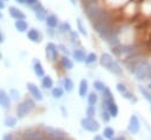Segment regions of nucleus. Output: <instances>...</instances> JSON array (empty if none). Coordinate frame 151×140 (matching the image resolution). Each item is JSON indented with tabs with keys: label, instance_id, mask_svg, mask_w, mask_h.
I'll return each instance as SVG.
<instances>
[{
	"label": "nucleus",
	"instance_id": "obj_6",
	"mask_svg": "<svg viewBox=\"0 0 151 140\" xmlns=\"http://www.w3.org/2000/svg\"><path fill=\"white\" fill-rule=\"evenodd\" d=\"M80 126L84 131L90 132V133H97L100 129V124L99 121H97L94 118H83L80 120Z\"/></svg>",
	"mask_w": 151,
	"mask_h": 140
},
{
	"label": "nucleus",
	"instance_id": "obj_8",
	"mask_svg": "<svg viewBox=\"0 0 151 140\" xmlns=\"http://www.w3.org/2000/svg\"><path fill=\"white\" fill-rule=\"evenodd\" d=\"M116 88H117L118 93H119V94H120V95H122L124 99L129 100L130 102H136V101H137L136 95H134V94H133L131 91H129V88L126 87V85H125V84L119 82V84H117Z\"/></svg>",
	"mask_w": 151,
	"mask_h": 140
},
{
	"label": "nucleus",
	"instance_id": "obj_23",
	"mask_svg": "<svg viewBox=\"0 0 151 140\" xmlns=\"http://www.w3.org/2000/svg\"><path fill=\"white\" fill-rule=\"evenodd\" d=\"M53 79L50 75H44L41 79V86L45 89H52L53 88Z\"/></svg>",
	"mask_w": 151,
	"mask_h": 140
},
{
	"label": "nucleus",
	"instance_id": "obj_47",
	"mask_svg": "<svg viewBox=\"0 0 151 140\" xmlns=\"http://www.w3.org/2000/svg\"><path fill=\"white\" fill-rule=\"evenodd\" d=\"M17 2H19V4H25V0H15Z\"/></svg>",
	"mask_w": 151,
	"mask_h": 140
},
{
	"label": "nucleus",
	"instance_id": "obj_48",
	"mask_svg": "<svg viewBox=\"0 0 151 140\" xmlns=\"http://www.w3.org/2000/svg\"><path fill=\"white\" fill-rule=\"evenodd\" d=\"M2 16H4V15H2V13H1V12H0V20H1V19H2Z\"/></svg>",
	"mask_w": 151,
	"mask_h": 140
},
{
	"label": "nucleus",
	"instance_id": "obj_33",
	"mask_svg": "<svg viewBox=\"0 0 151 140\" xmlns=\"http://www.w3.org/2000/svg\"><path fill=\"white\" fill-rule=\"evenodd\" d=\"M72 29H71V25L68 22H63L60 26H59V32L60 33H70Z\"/></svg>",
	"mask_w": 151,
	"mask_h": 140
},
{
	"label": "nucleus",
	"instance_id": "obj_49",
	"mask_svg": "<svg viewBox=\"0 0 151 140\" xmlns=\"http://www.w3.org/2000/svg\"><path fill=\"white\" fill-rule=\"evenodd\" d=\"M0 60H1V53H0Z\"/></svg>",
	"mask_w": 151,
	"mask_h": 140
},
{
	"label": "nucleus",
	"instance_id": "obj_3",
	"mask_svg": "<svg viewBox=\"0 0 151 140\" xmlns=\"http://www.w3.org/2000/svg\"><path fill=\"white\" fill-rule=\"evenodd\" d=\"M42 129V133L50 139V140H70L71 138L68 134L63 131L61 128H55L51 126H40Z\"/></svg>",
	"mask_w": 151,
	"mask_h": 140
},
{
	"label": "nucleus",
	"instance_id": "obj_27",
	"mask_svg": "<svg viewBox=\"0 0 151 140\" xmlns=\"http://www.w3.org/2000/svg\"><path fill=\"white\" fill-rule=\"evenodd\" d=\"M98 102V94L96 92H90L87 94V104L88 106H96Z\"/></svg>",
	"mask_w": 151,
	"mask_h": 140
},
{
	"label": "nucleus",
	"instance_id": "obj_43",
	"mask_svg": "<svg viewBox=\"0 0 151 140\" xmlns=\"http://www.w3.org/2000/svg\"><path fill=\"white\" fill-rule=\"evenodd\" d=\"M4 8H5V2H4V0H0V11Z\"/></svg>",
	"mask_w": 151,
	"mask_h": 140
},
{
	"label": "nucleus",
	"instance_id": "obj_22",
	"mask_svg": "<svg viewBox=\"0 0 151 140\" xmlns=\"http://www.w3.org/2000/svg\"><path fill=\"white\" fill-rule=\"evenodd\" d=\"M60 65L64 69H72L73 68V61L67 56V55H63L60 59Z\"/></svg>",
	"mask_w": 151,
	"mask_h": 140
},
{
	"label": "nucleus",
	"instance_id": "obj_41",
	"mask_svg": "<svg viewBox=\"0 0 151 140\" xmlns=\"http://www.w3.org/2000/svg\"><path fill=\"white\" fill-rule=\"evenodd\" d=\"M92 140H106V139H105L101 134H96V135H93Z\"/></svg>",
	"mask_w": 151,
	"mask_h": 140
},
{
	"label": "nucleus",
	"instance_id": "obj_7",
	"mask_svg": "<svg viewBox=\"0 0 151 140\" xmlns=\"http://www.w3.org/2000/svg\"><path fill=\"white\" fill-rule=\"evenodd\" d=\"M126 131L131 135H136V134L139 133V131H140V121H139V118L136 114H132L130 116L129 122H127Z\"/></svg>",
	"mask_w": 151,
	"mask_h": 140
},
{
	"label": "nucleus",
	"instance_id": "obj_26",
	"mask_svg": "<svg viewBox=\"0 0 151 140\" xmlns=\"http://www.w3.org/2000/svg\"><path fill=\"white\" fill-rule=\"evenodd\" d=\"M17 122H18V118H17V116H13V115H7V116L5 118V120H4V125H5L6 127H8V128L15 127Z\"/></svg>",
	"mask_w": 151,
	"mask_h": 140
},
{
	"label": "nucleus",
	"instance_id": "obj_19",
	"mask_svg": "<svg viewBox=\"0 0 151 140\" xmlns=\"http://www.w3.org/2000/svg\"><path fill=\"white\" fill-rule=\"evenodd\" d=\"M14 26H15V29H17L18 32H20V33H22V32H26V31L28 29V24H27V21H26L25 19L15 20V22H14Z\"/></svg>",
	"mask_w": 151,
	"mask_h": 140
},
{
	"label": "nucleus",
	"instance_id": "obj_11",
	"mask_svg": "<svg viewBox=\"0 0 151 140\" xmlns=\"http://www.w3.org/2000/svg\"><path fill=\"white\" fill-rule=\"evenodd\" d=\"M101 107L106 108L109 114L111 115V118H117L118 116V113H119V108H118V105L116 102V100H112L110 102H106V104H103L101 102Z\"/></svg>",
	"mask_w": 151,
	"mask_h": 140
},
{
	"label": "nucleus",
	"instance_id": "obj_2",
	"mask_svg": "<svg viewBox=\"0 0 151 140\" xmlns=\"http://www.w3.org/2000/svg\"><path fill=\"white\" fill-rule=\"evenodd\" d=\"M34 108H35V101L32 98H26L17 105L15 115L18 119H22L26 115H28Z\"/></svg>",
	"mask_w": 151,
	"mask_h": 140
},
{
	"label": "nucleus",
	"instance_id": "obj_50",
	"mask_svg": "<svg viewBox=\"0 0 151 140\" xmlns=\"http://www.w3.org/2000/svg\"><path fill=\"white\" fill-rule=\"evenodd\" d=\"M4 1H7V0H4Z\"/></svg>",
	"mask_w": 151,
	"mask_h": 140
},
{
	"label": "nucleus",
	"instance_id": "obj_42",
	"mask_svg": "<svg viewBox=\"0 0 151 140\" xmlns=\"http://www.w3.org/2000/svg\"><path fill=\"white\" fill-rule=\"evenodd\" d=\"M61 112H63L64 116H67V111H65V107L64 106H61Z\"/></svg>",
	"mask_w": 151,
	"mask_h": 140
},
{
	"label": "nucleus",
	"instance_id": "obj_40",
	"mask_svg": "<svg viewBox=\"0 0 151 140\" xmlns=\"http://www.w3.org/2000/svg\"><path fill=\"white\" fill-rule=\"evenodd\" d=\"M111 140H127V138L125 136V135H123V134H120V135H116L113 139H111Z\"/></svg>",
	"mask_w": 151,
	"mask_h": 140
},
{
	"label": "nucleus",
	"instance_id": "obj_32",
	"mask_svg": "<svg viewBox=\"0 0 151 140\" xmlns=\"http://www.w3.org/2000/svg\"><path fill=\"white\" fill-rule=\"evenodd\" d=\"M85 113H86V118H92V119H93V118L96 116V113H97L96 106H87Z\"/></svg>",
	"mask_w": 151,
	"mask_h": 140
},
{
	"label": "nucleus",
	"instance_id": "obj_39",
	"mask_svg": "<svg viewBox=\"0 0 151 140\" xmlns=\"http://www.w3.org/2000/svg\"><path fill=\"white\" fill-rule=\"evenodd\" d=\"M38 1H39V0H25V4L28 5V6H31V7H33Z\"/></svg>",
	"mask_w": 151,
	"mask_h": 140
},
{
	"label": "nucleus",
	"instance_id": "obj_35",
	"mask_svg": "<svg viewBox=\"0 0 151 140\" xmlns=\"http://www.w3.org/2000/svg\"><path fill=\"white\" fill-rule=\"evenodd\" d=\"M70 38H71V41H72L73 44H79V36H78L77 32L71 31V32H70Z\"/></svg>",
	"mask_w": 151,
	"mask_h": 140
},
{
	"label": "nucleus",
	"instance_id": "obj_46",
	"mask_svg": "<svg viewBox=\"0 0 151 140\" xmlns=\"http://www.w3.org/2000/svg\"><path fill=\"white\" fill-rule=\"evenodd\" d=\"M146 88H147L149 91H151V80H150V82L147 84V87H146Z\"/></svg>",
	"mask_w": 151,
	"mask_h": 140
},
{
	"label": "nucleus",
	"instance_id": "obj_9",
	"mask_svg": "<svg viewBox=\"0 0 151 140\" xmlns=\"http://www.w3.org/2000/svg\"><path fill=\"white\" fill-rule=\"evenodd\" d=\"M26 88H27L28 93L31 94V96H32V99H33L34 101H39V102H40V101L44 100V95H42L40 88H39L35 84H33V82H27V84H26Z\"/></svg>",
	"mask_w": 151,
	"mask_h": 140
},
{
	"label": "nucleus",
	"instance_id": "obj_20",
	"mask_svg": "<svg viewBox=\"0 0 151 140\" xmlns=\"http://www.w3.org/2000/svg\"><path fill=\"white\" fill-rule=\"evenodd\" d=\"M72 55H73V59L77 61V62H83L85 61V52L84 49L81 48H76L73 52H72Z\"/></svg>",
	"mask_w": 151,
	"mask_h": 140
},
{
	"label": "nucleus",
	"instance_id": "obj_17",
	"mask_svg": "<svg viewBox=\"0 0 151 140\" xmlns=\"http://www.w3.org/2000/svg\"><path fill=\"white\" fill-rule=\"evenodd\" d=\"M33 71H34V74L38 76V78H42L45 75V69L41 65V62L39 60H34L33 62Z\"/></svg>",
	"mask_w": 151,
	"mask_h": 140
},
{
	"label": "nucleus",
	"instance_id": "obj_29",
	"mask_svg": "<svg viewBox=\"0 0 151 140\" xmlns=\"http://www.w3.org/2000/svg\"><path fill=\"white\" fill-rule=\"evenodd\" d=\"M93 87H94V89L97 91V92H104V89L107 87L103 81H100V80H94L93 81Z\"/></svg>",
	"mask_w": 151,
	"mask_h": 140
},
{
	"label": "nucleus",
	"instance_id": "obj_31",
	"mask_svg": "<svg viewBox=\"0 0 151 140\" xmlns=\"http://www.w3.org/2000/svg\"><path fill=\"white\" fill-rule=\"evenodd\" d=\"M96 61H97V54L96 53H88V54H86L84 62L87 65H91V64H94Z\"/></svg>",
	"mask_w": 151,
	"mask_h": 140
},
{
	"label": "nucleus",
	"instance_id": "obj_37",
	"mask_svg": "<svg viewBox=\"0 0 151 140\" xmlns=\"http://www.w3.org/2000/svg\"><path fill=\"white\" fill-rule=\"evenodd\" d=\"M57 47H58V49H60V51L64 53V55H67V56H68L70 51L67 49V47H66L65 45H59V46H57Z\"/></svg>",
	"mask_w": 151,
	"mask_h": 140
},
{
	"label": "nucleus",
	"instance_id": "obj_5",
	"mask_svg": "<svg viewBox=\"0 0 151 140\" xmlns=\"http://www.w3.org/2000/svg\"><path fill=\"white\" fill-rule=\"evenodd\" d=\"M20 135L24 140H40L45 134L42 133L41 127H29L24 129Z\"/></svg>",
	"mask_w": 151,
	"mask_h": 140
},
{
	"label": "nucleus",
	"instance_id": "obj_10",
	"mask_svg": "<svg viewBox=\"0 0 151 140\" xmlns=\"http://www.w3.org/2000/svg\"><path fill=\"white\" fill-rule=\"evenodd\" d=\"M45 54L50 61H54L58 56V47L53 42H48L45 47Z\"/></svg>",
	"mask_w": 151,
	"mask_h": 140
},
{
	"label": "nucleus",
	"instance_id": "obj_15",
	"mask_svg": "<svg viewBox=\"0 0 151 140\" xmlns=\"http://www.w3.org/2000/svg\"><path fill=\"white\" fill-rule=\"evenodd\" d=\"M8 12H9V15L12 16V18H14L15 20H20V19H25V13L21 11V9H19L18 7H15V6H11L9 8H8Z\"/></svg>",
	"mask_w": 151,
	"mask_h": 140
},
{
	"label": "nucleus",
	"instance_id": "obj_34",
	"mask_svg": "<svg viewBox=\"0 0 151 140\" xmlns=\"http://www.w3.org/2000/svg\"><path fill=\"white\" fill-rule=\"evenodd\" d=\"M77 27H78V31L83 34V35H87V31H86V28H85V26L83 25V21H81V19H77Z\"/></svg>",
	"mask_w": 151,
	"mask_h": 140
},
{
	"label": "nucleus",
	"instance_id": "obj_24",
	"mask_svg": "<svg viewBox=\"0 0 151 140\" xmlns=\"http://www.w3.org/2000/svg\"><path fill=\"white\" fill-rule=\"evenodd\" d=\"M74 88V82L71 78H64L63 80V89L66 91V92H72Z\"/></svg>",
	"mask_w": 151,
	"mask_h": 140
},
{
	"label": "nucleus",
	"instance_id": "obj_18",
	"mask_svg": "<svg viewBox=\"0 0 151 140\" xmlns=\"http://www.w3.org/2000/svg\"><path fill=\"white\" fill-rule=\"evenodd\" d=\"M45 22H46V25L52 29V28H55V27L58 26L59 20H58V16H57V15H54V14H50V15L46 16Z\"/></svg>",
	"mask_w": 151,
	"mask_h": 140
},
{
	"label": "nucleus",
	"instance_id": "obj_28",
	"mask_svg": "<svg viewBox=\"0 0 151 140\" xmlns=\"http://www.w3.org/2000/svg\"><path fill=\"white\" fill-rule=\"evenodd\" d=\"M51 93H52V96L54 99H60L64 95V89L61 87H53L51 89Z\"/></svg>",
	"mask_w": 151,
	"mask_h": 140
},
{
	"label": "nucleus",
	"instance_id": "obj_45",
	"mask_svg": "<svg viewBox=\"0 0 151 140\" xmlns=\"http://www.w3.org/2000/svg\"><path fill=\"white\" fill-rule=\"evenodd\" d=\"M70 1H71V4H72L73 6H76V5H77V0H70Z\"/></svg>",
	"mask_w": 151,
	"mask_h": 140
},
{
	"label": "nucleus",
	"instance_id": "obj_16",
	"mask_svg": "<svg viewBox=\"0 0 151 140\" xmlns=\"http://www.w3.org/2000/svg\"><path fill=\"white\" fill-rule=\"evenodd\" d=\"M27 38L32 42H40L41 41V35L37 28H29L27 31Z\"/></svg>",
	"mask_w": 151,
	"mask_h": 140
},
{
	"label": "nucleus",
	"instance_id": "obj_1",
	"mask_svg": "<svg viewBox=\"0 0 151 140\" xmlns=\"http://www.w3.org/2000/svg\"><path fill=\"white\" fill-rule=\"evenodd\" d=\"M100 65L107 69L109 72L116 74V75H120L123 73V68L120 67V65L112 58V55L110 53H103L100 55Z\"/></svg>",
	"mask_w": 151,
	"mask_h": 140
},
{
	"label": "nucleus",
	"instance_id": "obj_14",
	"mask_svg": "<svg viewBox=\"0 0 151 140\" xmlns=\"http://www.w3.org/2000/svg\"><path fill=\"white\" fill-rule=\"evenodd\" d=\"M78 94L80 98H85L88 94V81L86 79H81L79 82V88H78Z\"/></svg>",
	"mask_w": 151,
	"mask_h": 140
},
{
	"label": "nucleus",
	"instance_id": "obj_4",
	"mask_svg": "<svg viewBox=\"0 0 151 140\" xmlns=\"http://www.w3.org/2000/svg\"><path fill=\"white\" fill-rule=\"evenodd\" d=\"M92 27L93 29L99 34V36L107 41V39L110 38L111 33H112V27L109 24V20H104V21H97V22H92Z\"/></svg>",
	"mask_w": 151,
	"mask_h": 140
},
{
	"label": "nucleus",
	"instance_id": "obj_21",
	"mask_svg": "<svg viewBox=\"0 0 151 140\" xmlns=\"http://www.w3.org/2000/svg\"><path fill=\"white\" fill-rule=\"evenodd\" d=\"M101 135H103L106 140H111V139H113V138L116 136V131H114L113 127H111V126H106V127H104Z\"/></svg>",
	"mask_w": 151,
	"mask_h": 140
},
{
	"label": "nucleus",
	"instance_id": "obj_13",
	"mask_svg": "<svg viewBox=\"0 0 151 140\" xmlns=\"http://www.w3.org/2000/svg\"><path fill=\"white\" fill-rule=\"evenodd\" d=\"M0 106L4 109H8L11 106V98L5 89H0Z\"/></svg>",
	"mask_w": 151,
	"mask_h": 140
},
{
	"label": "nucleus",
	"instance_id": "obj_25",
	"mask_svg": "<svg viewBox=\"0 0 151 140\" xmlns=\"http://www.w3.org/2000/svg\"><path fill=\"white\" fill-rule=\"evenodd\" d=\"M139 92H140V94L143 95V98L147 101V104H149V106H150V111H151V91H149L146 87H144V86H139Z\"/></svg>",
	"mask_w": 151,
	"mask_h": 140
},
{
	"label": "nucleus",
	"instance_id": "obj_30",
	"mask_svg": "<svg viewBox=\"0 0 151 140\" xmlns=\"http://www.w3.org/2000/svg\"><path fill=\"white\" fill-rule=\"evenodd\" d=\"M100 119H101V121H104L105 124L110 122V120H111V115L109 114L107 109L104 108V107H101V111H100Z\"/></svg>",
	"mask_w": 151,
	"mask_h": 140
},
{
	"label": "nucleus",
	"instance_id": "obj_44",
	"mask_svg": "<svg viewBox=\"0 0 151 140\" xmlns=\"http://www.w3.org/2000/svg\"><path fill=\"white\" fill-rule=\"evenodd\" d=\"M1 42H4V35H2L1 29H0V44H1Z\"/></svg>",
	"mask_w": 151,
	"mask_h": 140
},
{
	"label": "nucleus",
	"instance_id": "obj_12",
	"mask_svg": "<svg viewBox=\"0 0 151 140\" xmlns=\"http://www.w3.org/2000/svg\"><path fill=\"white\" fill-rule=\"evenodd\" d=\"M33 11H34V14H35V18L38 20H45L46 16H47V11L44 8V6L38 1L33 7Z\"/></svg>",
	"mask_w": 151,
	"mask_h": 140
},
{
	"label": "nucleus",
	"instance_id": "obj_38",
	"mask_svg": "<svg viewBox=\"0 0 151 140\" xmlns=\"http://www.w3.org/2000/svg\"><path fill=\"white\" fill-rule=\"evenodd\" d=\"M2 140H14V135L12 133H6V134H4Z\"/></svg>",
	"mask_w": 151,
	"mask_h": 140
},
{
	"label": "nucleus",
	"instance_id": "obj_36",
	"mask_svg": "<svg viewBox=\"0 0 151 140\" xmlns=\"http://www.w3.org/2000/svg\"><path fill=\"white\" fill-rule=\"evenodd\" d=\"M8 95H9L11 99H13V100H18V99H19V91L12 88V89L9 91V94H8Z\"/></svg>",
	"mask_w": 151,
	"mask_h": 140
}]
</instances>
